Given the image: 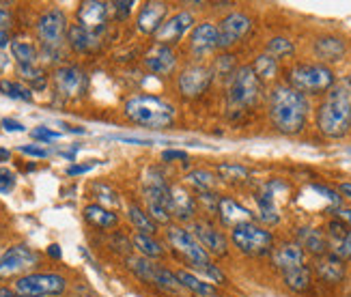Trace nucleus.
Returning a JSON list of instances; mask_svg holds the SVG:
<instances>
[{"label":"nucleus","instance_id":"obj_16","mask_svg":"<svg viewBox=\"0 0 351 297\" xmlns=\"http://www.w3.org/2000/svg\"><path fill=\"white\" fill-rule=\"evenodd\" d=\"M106 20H108V5L99 0H86L78 9V24L90 33H101Z\"/></svg>","mask_w":351,"mask_h":297},{"label":"nucleus","instance_id":"obj_8","mask_svg":"<svg viewBox=\"0 0 351 297\" xmlns=\"http://www.w3.org/2000/svg\"><path fill=\"white\" fill-rule=\"evenodd\" d=\"M67 289V280L58 274H26L15 280L18 297H52Z\"/></svg>","mask_w":351,"mask_h":297},{"label":"nucleus","instance_id":"obj_38","mask_svg":"<svg viewBox=\"0 0 351 297\" xmlns=\"http://www.w3.org/2000/svg\"><path fill=\"white\" fill-rule=\"evenodd\" d=\"M134 246H136V250H138V252L145 257V259H158V257H162V246L151 237V235H134Z\"/></svg>","mask_w":351,"mask_h":297},{"label":"nucleus","instance_id":"obj_28","mask_svg":"<svg viewBox=\"0 0 351 297\" xmlns=\"http://www.w3.org/2000/svg\"><path fill=\"white\" fill-rule=\"evenodd\" d=\"M84 217L88 224H93L97 228H114L119 217L110 209H106L101 205H86L84 207Z\"/></svg>","mask_w":351,"mask_h":297},{"label":"nucleus","instance_id":"obj_10","mask_svg":"<svg viewBox=\"0 0 351 297\" xmlns=\"http://www.w3.org/2000/svg\"><path fill=\"white\" fill-rule=\"evenodd\" d=\"M37 33L43 41L45 50H58V45L63 43V37L67 33V18L60 9L45 11L37 22Z\"/></svg>","mask_w":351,"mask_h":297},{"label":"nucleus","instance_id":"obj_35","mask_svg":"<svg viewBox=\"0 0 351 297\" xmlns=\"http://www.w3.org/2000/svg\"><path fill=\"white\" fill-rule=\"evenodd\" d=\"M218 177L226 183H243L250 177V170L241 164H233V162H226V164H218Z\"/></svg>","mask_w":351,"mask_h":297},{"label":"nucleus","instance_id":"obj_43","mask_svg":"<svg viewBox=\"0 0 351 297\" xmlns=\"http://www.w3.org/2000/svg\"><path fill=\"white\" fill-rule=\"evenodd\" d=\"M20 73L24 80L35 82V86H43V71L37 69L35 65H20Z\"/></svg>","mask_w":351,"mask_h":297},{"label":"nucleus","instance_id":"obj_44","mask_svg":"<svg viewBox=\"0 0 351 297\" xmlns=\"http://www.w3.org/2000/svg\"><path fill=\"white\" fill-rule=\"evenodd\" d=\"M15 187V175L11 170H0V194H7Z\"/></svg>","mask_w":351,"mask_h":297},{"label":"nucleus","instance_id":"obj_18","mask_svg":"<svg viewBox=\"0 0 351 297\" xmlns=\"http://www.w3.org/2000/svg\"><path fill=\"white\" fill-rule=\"evenodd\" d=\"M166 13H169V7L164 3H147L138 13V20H136L138 30L145 35H156L166 20Z\"/></svg>","mask_w":351,"mask_h":297},{"label":"nucleus","instance_id":"obj_26","mask_svg":"<svg viewBox=\"0 0 351 297\" xmlns=\"http://www.w3.org/2000/svg\"><path fill=\"white\" fill-rule=\"evenodd\" d=\"M171 202H173V215H177L179 220H190L196 211L194 198L181 185L171 187Z\"/></svg>","mask_w":351,"mask_h":297},{"label":"nucleus","instance_id":"obj_55","mask_svg":"<svg viewBox=\"0 0 351 297\" xmlns=\"http://www.w3.org/2000/svg\"><path fill=\"white\" fill-rule=\"evenodd\" d=\"M7 45H11V37L7 30H0V50L7 48Z\"/></svg>","mask_w":351,"mask_h":297},{"label":"nucleus","instance_id":"obj_56","mask_svg":"<svg viewBox=\"0 0 351 297\" xmlns=\"http://www.w3.org/2000/svg\"><path fill=\"white\" fill-rule=\"evenodd\" d=\"M339 217L343 222L351 224V209H339Z\"/></svg>","mask_w":351,"mask_h":297},{"label":"nucleus","instance_id":"obj_19","mask_svg":"<svg viewBox=\"0 0 351 297\" xmlns=\"http://www.w3.org/2000/svg\"><path fill=\"white\" fill-rule=\"evenodd\" d=\"M315 272L317 276L324 280L328 285H339L341 280L345 278V261L339 259L337 254H324V257H317L315 261Z\"/></svg>","mask_w":351,"mask_h":297},{"label":"nucleus","instance_id":"obj_46","mask_svg":"<svg viewBox=\"0 0 351 297\" xmlns=\"http://www.w3.org/2000/svg\"><path fill=\"white\" fill-rule=\"evenodd\" d=\"M20 151L24 155H30V158H48V149H43V147H37V145H22Z\"/></svg>","mask_w":351,"mask_h":297},{"label":"nucleus","instance_id":"obj_37","mask_svg":"<svg viewBox=\"0 0 351 297\" xmlns=\"http://www.w3.org/2000/svg\"><path fill=\"white\" fill-rule=\"evenodd\" d=\"M128 265H130V270L143 278L145 283H154V278H156V272H158V265L156 263H151L149 259L145 257H130L128 259Z\"/></svg>","mask_w":351,"mask_h":297},{"label":"nucleus","instance_id":"obj_31","mask_svg":"<svg viewBox=\"0 0 351 297\" xmlns=\"http://www.w3.org/2000/svg\"><path fill=\"white\" fill-rule=\"evenodd\" d=\"M177 280H179V285L183 289H188L196 295H201V297H211V295H216V289H213L209 283H203L201 278H196L194 274L186 272V270H181L177 272Z\"/></svg>","mask_w":351,"mask_h":297},{"label":"nucleus","instance_id":"obj_9","mask_svg":"<svg viewBox=\"0 0 351 297\" xmlns=\"http://www.w3.org/2000/svg\"><path fill=\"white\" fill-rule=\"evenodd\" d=\"M145 198H147V213L154 217V222L166 224L173 215V202H171V187L164 183V177L158 175L156 170L151 173L147 187H145Z\"/></svg>","mask_w":351,"mask_h":297},{"label":"nucleus","instance_id":"obj_33","mask_svg":"<svg viewBox=\"0 0 351 297\" xmlns=\"http://www.w3.org/2000/svg\"><path fill=\"white\" fill-rule=\"evenodd\" d=\"M188 183L192 187H196L198 194H207V192H213L216 190V185H218V179L213 173H209V170H192V173H188Z\"/></svg>","mask_w":351,"mask_h":297},{"label":"nucleus","instance_id":"obj_2","mask_svg":"<svg viewBox=\"0 0 351 297\" xmlns=\"http://www.w3.org/2000/svg\"><path fill=\"white\" fill-rule=\"evenodd\" d=\"M317 128L328 138H343L351 130V97L345 88H334L317 110Z\"/></svg>","mask_w":351,"mask_h":297},{"label":"nucleus","instance_id":"obj_5","mask_svg":"<svg viewBox=\"0 0 351 297\" xmlns=\"http://www.w3.org/2000/svg\"><path fill=\"white\" fill-rule=\"evenodd\" d=\"M258 93H261V80L256 78L252 65H243L235 69L226 93L228 110H243V108L254 106L258 99Z\"/></svg>","mask_w":351,"mask_h":297},{"label":"nucleus","instance_id":"obj_11","mask_svg":"<svg viewBox=\"0 0 351 297\" xmlns=\"http://www.w3.org/2000/svg\"><path fill=\"white\" fill-rule=\"evenodd\" d=\"M39 263V254L28 246H13L0 257V278H11L28 272Z\"/></svg>","mask_w":351,"mask_h":297},{"label":"nucleus","instance_id":"obj_54","mask_svg":"<svg viewBox=\"0 0 351 297\" xmlns=\"http://www.w3.org/2000/svg\"><path fill=\"white\" fill-rule=\"evenodd\" d=\"M9 22H11V13H9V9L0 5V30H7Z\"/></svg>","mask_w":351,"mask_h":297},{"label":"nucleus","instance_id":"obj_3","mask_svg":"<svg viewBox=\"0 0 351 297\" xmlns=\"http://www.w3.org/2000/svg\"><path fill=\"white\" fill-rule=\"evenodd\" d=\"M125 117L149 130H166L175 123V108L156 95H136L125 104Z\"/></svg>","mask_w":351,"mask_h":297},{"label":"nucleus","instance_id":"obj_60","mask_svg":"<svg viewBox=\"0 0 351 297\" xmlns=\"http://www.w3.org/2000/svg\"><path fill=\"white\" fill-rule=\"evenodd\" d=\"M339 190H341L347 198H351V183H341V185H339Z\"/></svg>","mask_w":351,"mask_h":297},{"label":"nucleus","instance_id":"obj_40","mask_svg":"<svg viewBox=\"0 0 351 297\" xmlns=\"http://www.w3.org/2000/svg\"><path fill=\"white\" fill-rule=\"evenodd\" d=\"M154 285L166 293H177L181 289L179 285V280H177V274L169 272V270H164V268H158L156 272V278H154Z\"/></svg>","mask_w":351,"mask_h":297},{"label":"nucleus","instance_id":"obj_61","mask_svg":"<svg viewBox=\"0 0 351 297\" xmlns=\"http://www.w3.org/2000/svg\"><path fill=\"white\" fill-rule=\"evenodd\" d=\"M11 158V153L7 149H0V162H7Z\"/></svg>","mask_w":351,"mask_h":297},{"label":"nucleus","instance_id":"obj_13","mask_svg":"<svg viewBox=\"0 0 351 297\" xmlns=\"http://www.w3.org/2000/svg\"><path fill=\"white\" fill-rule=\"evenodd\" d=\"M192 235L198 239V243H201L207 252H211V254H220V257H224L226 252H228V243H226V237L222 235V233L213 226L211 222H207V220H196L194 224H192Z\"/></svg>","mask_w":351,"mask_h":297},{"label":"nucleus","instance_id":"obj_32","mask_svg":"<svg viewBox=\"0 0 351 297\" xmlns=\"http://www.w3.org/2000/svg\"><path fill=\"white\" fill-rule=\"evenodd\" d=\"M128 215H130L132 224L136 226V230H138L141 235H154V233L158 230V224L154 222V217H151L147 211H143L138 205H130Z\"/></svg>","mask_w":351,"mask_h":297},{"label":"nucleus","instance_id":"obj_6","mask_svg":"<svg viewBox=\"0 0 351 297\" xmlns=\"http://www.w3.org/2000/svg\"><path fill=\"white\" fill-rule=\"evenodd\" d=\"M231 237H233V243L239 248V252L248 254V257H263L274 250L271 233L254 224L252 220L233 226Z\"/></svg>","mask_w":351,"mask_h":297},{"label":"nucleus","instance_id":"obj_21","mask_svg":"<svg viewBox=\"0 0 351 297\" xmlns=\"http://www.w3.org/2000/svg\"><path fill=\"white\" fill-rule=\"evenodd\" d=\"M274 265L285 274L304 265V250L300 243H282L274 250Z\"/></svg>","mask_w":351,"mask_h":297},{"label":"nucleus","instance_id":"obj_24","mask_svg":"<svg viewBox=\"0 0 351 297\" xmlns=\"http://www.w3.org/2000/svg\"><path fill=\"white\" fill-rule=\"evenodd\" d=\"M67 37L75 52H93L99 48V37L95 33H90V30L82 28L80 24H73L67 30Z\"/></svg>","mask_w":351,"mask_h":297},{"label":"nucleus","instance_id":"obj_45","mask_svg":"<svg viewBox=\"0 0 351 297\" xmlns=\"http://www.w3.org/2000/svg\"><path fill=\"white\" fill-rule=\"evenodd\" d=\"M218 71L224 73V75H233L235 73V60H233V56L224 54L222 58H218Z\"/></svg>","mask_w":351,"mask_h":297},{"label":"nucleus","instance_id":"obj_49","mask_svg":"<svg viewBox=\"0 0 351 297\" xmlns=\"http://www.w3.org/2000/svg\"><path fill=\"white\" fill-rule=\"evenodd\" d=\"M112 9H114V13H117V18H128L130 15V11H132V7H134V3H112L110 5Z\"/></svg>","mask_w":351,"mask_h":297},{"label":"nucleus","instance_id":"obj_27","mask_svg":"<svg viewBox=\"0 0 351 297\" xmlns=\"http://www.w3.org/2000/svg\"><path fill=\"white\" fill-rule=\"evenodd\" d=\"M315 54L324 62H337L345 54V43L339 37H322L315 43Z\"/></svg>","mask_w":351,"mask_h":297},{"label":"nucleus","instance_id":"obj_14","mask_svg":"<svg viewBox=\"0 0 351 297\" xmlns=\"http://www.w3.org/2000/svg\"><path fill=\"white\" fill-rule=\"evenodd\" d=\"M192 24H194V20H192V15H190L188 11H179V13H175L173 18L166 20V22L160 26L158 33H156L158 45H169V48H171V45L177 43L183 35L188 33V30H192Z\"/></svg>","mask_w":351,"mask_h":297},{"label":"nucleus","instance_id":"obj_34","mask_svg":"<svg viewBox=\"0 0 351 297\" xmlns=\"http://www.w3.org/2000/svg\"><path fill=\"white\" fill-rule=\"evenodd\" d=\"M11 54L20 65H35V60H37V48L26 39L11 41Z\"/></svg>","mask_w":351,"mask_h":297},{"label":"nucleus","instance_id":"obj_4","mask_svg":"<svg viewBox=\"0 0 351 297\" xmlns=\"http://www.w3.org/2000/svg\"><path fill=\"white\" fill-rule=\"evenodd\" d=\"M289 86L295 88L302 95H319L328 93L334 86V73L328 65L322 62H302L289 69Z\"/></svg>","mask_w":351,"mask_h":297},{"label":"nucleus","instance_id":"obj_1","mask_svg":"<svg viewBox=\"0 0 351 297\" xmlns=\"http://www.w3.org/2000/svg\"><path fill=\"white\" fill-rule=\"evenodd\" d=\"M269 119L278 132L293 136L306 128L308 119V102L289 84L274 86L269 93Z\"/></svg>","mask_w":351,"mask_h":297},{"label":"nucleus","instance_id":"obj_39","mask_svg":"<svg viewBox=\"0 0 351 297\" xmlns=\"http://www.w3.org/2000/svg\"><path fill=\"white\" fill-rule=\"evenodd\" d=\"M295 52V45L293 41H289L287 37H274L267 41V54L274 56V58H289V56H293Z\"/></svg>","mask_w":351,"mask_h":297},{"label":"nucleus","instance_id":"obj_59","mask_svg":"<svg viewBox=\"0 0 351 297\" xmlns=\"http://www.w3.org/2000/svg\"><path fill=\"white\" fill-rule=\"evenodd\" d=\"M0 297H18V293L7 289V287H0Z\"/></svg>","mask_w":351,"mask_h":297},{"label":"nucleus","instance_id":"obj_48","mask_svg":"<svg viewBox=\"0 0 351 297\" xmlns=\"http://www.w3.org/2000/svg\"><path fill=\"white\" fill-rule=\"evenodd\" d=\"M162 160L164 162H175V160H188V153L186 151H177V149H169V151H164L162 153Z\"/></svg>","mask_w":351,"mask_h":297},{"label":"nucleus","instance_id":"obj_36","mask_svg":"<svg viewBox=\"0 0 351 297\" xmlns=\"http://www.w3.org/2000/svg\"><path fill=\"white\" fill-rule=\"evenodd\" d=\"M252 69H254L256 78L261 82L263 80H274L276 73H278V60L274 56H269V54H261V56H256Z\"/></svg>","mask_w":351,"mask_h":297},{"label":"nucleus","instance_id":"obj_57","mask_svg":"<svg viewBox=\"0 0 351 297\" xmlns=\"http://www.w3.org/2000/svg\"><path fill=\"white\" fill-rule=\"evenodd\" d=\"M48 254H50L52 259H60V248H58L56 243H52V246L48 248Z\"/></svg>","mask_w":351,"mask_h":297},{"label":"nucleus","instance_id":"obj_20","mask_svg":"<svg viewBox=\"0 0 351 297\" xmlns=\"http://www.w3.org/2000/svg\"><path fill=\"white\" fill-rule=\"evenodd\" d=\"M175 65H177V58H175V52L169 48V45H156V48L151 50L145 58V67L149 71H154L156 75L173 73Z\"/></svg>","mask_w":351,"mask_h":297},{"label":"nucleus","instance_id":"obj_52","mask_svg":"<svg viewBox=\"0 0 351 297\" xmlns=\"http://www.w3.org/2000/svg\"><path fill=\"white\" fill-rule=\"evenodd\" d=\"M90 168H93V164H73V166H69V168H67V175H69V177L84 175V173H88Z\"/></svg>","mask_w":351,"mask_h":297},{"label":"nucleus","instance_id":"obj_50","mask_svg":"<svg viewBox=\"0 0 351 297\" xmlns=\"http://www.w3.org/2000/svg\"><path fill=\"white\" fill-rule=\"evenodd\" d=\"M114 140H121V143H130V145H154V140L147 138H136V136H114Z\"/></svg>","mask_w":351,"mask_h":297},{"label":"nucleus","instance_id":"obj_58","mask_svg":"<svg viewBox=\"0 0 351 297\" xmlns=\"http://www.w3.org/2000/svg\"><path fill=\"white\" fill-rule=\"evenodd\" d=\"M7 65H9V58H7V54L3 50H0V71H5Z\"/></svg>","mask_w":351,"mask_h":297},{"label":"nucleus","instance_id":"obj_51","mask_svg":"<svg viewBox=\"0 0 351 297\" xmlns=\"http://www.w3.org/2000/svg\"><path fill=\"white\" fill-rule=\"evenodd\" d=\"M313 190H315V192H319V194H324L326 198H330V200L334 202V205H339V202H341V196H339L337 192L328 190V187H324V185H313Z\"/></svg>","mask_w":351,"mask_h":297},{"label":"nucleus","instance_id":"obj_30","mask_svg":"<svg viewBox=\"0 0 351 297\" xmlns=\"http://www.w3.org/2000/svg\"><path fill=\"white\" fill-rule=\"evenodd\" d=\"M256 205H258V220L265 224H276L278 222V209L274 205V194L269 190V185L265 187V192L256 196Z\"/></svg>","mask_w":351,"mask_h":297},{"label":"nucleus","instance_id":"obj_12","mask_svg":"<svg viewBox=\"0 0 351 297\" xmlns=\"http://www.w3.org/2000/svg\"><path fill=\"white\" fill-rule=\"evenodd\" d=\"M250 26H252V20L246 13H241V11L228 13L218 26V48L226 50V48H231V45H235L237 41H241L250 30Z\"/></svg>","mask_w":351,"mask_h":297},{"label":"nucleus","instance_id":"obj_7","mask_svg":"<svg viewBox=\"0 0 351 297\" xmlns=\"http://www.w3.org/2000/svg\"><path fill=\"white\" fill-rule=\"evenodd\" d=\"M169 241L175 248V252L179 257H183V261H186L188 265H192L194 270H201L205 274L209 272V268L213 265L211 259H209V252L201 243H198V239L192 235L188 228L173 226L169 230Z\"/></svg>","mask_w":351,"mask_h":297},{"label":"nucleus","instance_id":"obj_17","mask_svg":"<svg viewBox=\"0 0 351 297\" xmlns=\"http://www.w3.org/2000/svg\"><path fill=\"white\" fill-rule=\"evenodd\" d=\"M56 91L65 97H78L86 88V75L78 67H60L54 73Z\"/></svg>","mask_w":351,"mask_h":297},{"label":"nucleus","instance_id":"obj_53","mask_svg":"<svg viewBox=\"0 0 351 297\" xmlns=\"http://www.w3.org/2000/svg\"><path fill=\"white\" fill-rule=\"evenodd\" d=\"M0 125H3L7 132H24L26 130L24 125L20 121H15V119H3V123H0Z\"/></svg>","mask_w":351,"mask_h":297},{"label":"nucleus","instance_id":"obj_22","mask_svg":"<svg viewBox=\"0 0 351 297\" xmlns=\"http://www.w3.org/2000/svg\"><path fill=\"white\" fill-rule=\"evenodd\" d=\"M192 50L194 54H205V52H211L213 48H218V28L213 26L211 22H203L198 24L194 30H192Z\"/></svg>","mask_w":351,"mask_h":297},{"label":"nucleus","instance_id":"obj_29","mask_svg":"<svg viewBox=\"0 0 351 297\" xmlns=\"http://www.w3.org/2000/svg\"><path fill=\"white\" fill-rule=\"evenodd\" d=\"M282 280H285V285L291 291L306 293L311 289V270L306 268V265H302V268H295L291 272H285Z\"/></svg>","mask_w":351,"mask_h":297},{"label":"nucleus","instance_id":"obj_42","mask_svg":"<svg viewBox=\"0 0 351 297\" xmlns=\"http://www.w3.org/2000/svg\"><path fill=\"white\" fill-rule=\"evenodd\" d=\"M95 194H97V198L101 200V202H108V205H112V207H117L119 205V198H117V192L114 190H110L108 185H104V183H97L95 187Z\"/></svg>","mask_w":351,"mask_h":297},{"label":"nucleus","instance_id":"obj_25","mask_svg":"<svg viewBox=\"0 0 351 297\" xmlns=\"http://www.w3.org/2000/svg\"><path fill=\"white\" fill-rule=\"evenodd\" d=\"M218 213L222 217V222L228 226H237L241 222H250V211L243 209L239 202H235L233 198H220V207Z\"/></svg>","mask_w":351,"mask_h":297},{"label":"nucleus","instance_id":"obj_15","mask_svg":"<svg viewBox=\"0 0 351 297\" xmlns=\"http://www.w3.org/2000/svg\"><path fill=\"white\" fill-rule=\"evenodd\" d=\"M211 82V71L201 65H190L181 71L179 75V91L186 97H198L201 93L207 91Z\"/></svg>","mask_w":351,"mask_h":297},{"label":"nucleus","instance_id":"obj_23","mask_svg":"<svg viewBox=\"0 0 351 297\" xmlns=\"http://www.w3.org/2000/svg\"><path fill=\"white\" fill-rule=\"evenodd\" d=\"M298 239H300V246L302 250H306V252L315 254V257H324L328 254V239L324 237L322 230L317 228H311V226H304L298 230Z\"/></svg>","mask_w":351,"mask_h":297},{"label":"nucleus","instance_id":"obj_47","mask_svg":"<svg viewBox=\"0 0 351 297\" xmlns=\"http://www.w3.org/2000/svg\"><path fill=\"white\" fill-rule=\"evenodd\" d=\"M33 136H35V138H39V140H43V143H48V140H56V138H60V134H58V132H52V130H48V128H37V130H33Z\"/></svg>","mask_w":351,"mask_h":297},{"label":"nucleus","instance_id":"obj_41","mask_svg":"<svg viewBox=\"0 0 351 297\" xmlns=\"http://www.w3.org/2000/svg\"><path fill=\"white\" fill-rule=\"evenodd\" d=\"M0 93L11 99H20V102H30L33 99V93H30V88L22 86L20 82H11V80H3L0 82Z\"/></svg>","mask_w":351,"mask_h":297}]
</instances>
